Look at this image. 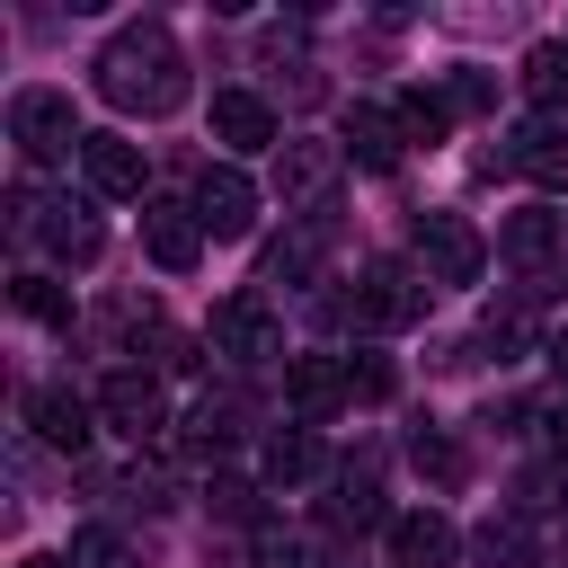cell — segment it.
Here are the masks:
<instances>
[{"label": "cell", "instance_id": "obj_1", "mask_svg": "<svg viewBox=\"0 0 568 568\" xmlns=\"http://www.w3.org/2000/svg\"><path fill=\"white\" fill-rule=\"evenodd\" d=\"M89 71H98V98H106L115 115H178V106H186V53H178V36H169L160 18L115 27Z\"/></svg>", "mask_w": 568, "mask_h": 568}, {"label": "cell", "instance_id": "obj_2", "mask_svg": "<svg viewBox=\"0 0 568 568\" xmlns=\"http://www.w3.org/2000/svg\"><path fill=\"white\" fill-rule=\"evenodd\" d=\"M417 311H426V284H417L408 257H373V266L355 275V293L337 302V320H355V328H373V337H382V328H408Z\"/></svg>", "mask_w": 568, "mask_h": 568}, {"label": "cell", "instance_id": "obj_3", "mask_svg": "<svg viewBox=\"0 0 568 568\" xmlns=\"http://www.w3.org/2000/svg\"><path fill=\"white\" fill-rule=\"evenodd\" d=\"M9 142H18L27 169H53V160H71L89 133L71 124V98H62V89H18V98H9Z\"/></svg>", "mask_w": 568, "mask_h": 568}, {"label": "cell", "instance_id": "obj_4", "mask_svg": "<svg viewBox=\"0 0 568 568\" xmlns=\"http://www.w3.org/2000/svg\"><path fill=\"white\" fill-rule=\"evenodd\" d=\"M417 266H426L435 284H479L488 240H479L462 213H417Z\"/></svg>", "mask_w": 568, "mask_h": 568}, {"label": "cell", "instance_id": "obj_5", "mask_svg": "<svg viewBox=\"0 0 568 568\" xmlns=\"http://www.w3.org/2000/svg\"><path fill=\"white\" fill-rule=\"evenodd\" d=\"M18 231H36L62 266H89V257L106 248V231H98L89 204H36V195H18Z\"/></svg>", "mask_w": 568, "mask_h": 568}, {"label": "cell", "instance_id": "obj_6", "mask_svg": "<svg viewBox=\"0 0 568 568\" xmlns=\"http://www.w3.org/2000/svg\"><path fill=\"white\" fill-rule=\"evenodd\" d=\"M213 346H222L231 364H266V355H284V328H275L266 293H231V302L213 311Z\"/></svg>", "mask_w": 568, "mask_h": 568}, {"label": "cell", "instance_id": "obj_7", "mask_svg": "<svg viewBox=\"0 0 568 568\" xmlns=\"http://www.w3.org/2000/svg\"><path fill=\"white\" fill-rule=\"evenodd\" d=\"M98 417H106L115 435H133V444H142V435H160V426H169V390H160L151 373H133V364H124V373H106V382H98Z\"/></svg>", "mask_w": 568, "mask_h": 568}, {"label": "cell", "instance_id": "obj_8", "mask_svg": "<svg viewBox=\"0 0 568 568\" xmlns=\"http://www.w3.org/2000/svg\"><path fill=\"white\" fill-rule=\"evenodd\" d=\"M195 222L213 231V240H248V222H257V186H248V169H204L195 178Z\"/></svg>", "mask_w": 568, "mask_h": 568}, {"label": "cell", "instance_id": "obj_9", "mask_svg": "<svg viewBox=\"0 0 568 568\" xmlns=\"http://www.w3.org/2000/svg\"><path fill=\"white\" fill-rule=\"evenodd\" d=\"M284 399H293V417H337V408L355 399V364H337V355H293V364H284Z\"/></svg>", "mask_w": 568, "mask_h": 568}, {"label": "cell", "instance_id": "obj_10", "mask_svg": "<svg viewBox=\"0 0 568 568\" xmlns=\"http://www.w3.org/2000/svg\"><path fill=\"white\" fill-rule=\"evenodd\" d=\"M89 417H98V399H80L71 382H36V390H27V426H36V444H53V453H80V444H89Z\"/></svg>", "mask_w": 568, "mask_h": 568}, {"label": "cell", "instance_id": "obj_11", "mask_svg": "<svg viewBox=\"0 0 568 568\" xmlns=\"http://www.w3.org/2000/svg\"><path fill=\"white\" fill-rule=\"evenodd\" d=\"M453 550H462L453 515H435V506L390 515V568H453Z\"/></svg>", "mask_w": 568, "mask_h": 568}, {"label": "cell", "instance_id": "obj_12", "mask_svg": "<svg viewBox=\"0 0 568 568\" xmlns=\"http://www.w3.org/2000/svg\"><path fill=\"white\" fill-rule=\"evenodd\" d=\"M213 142L222 151H284L275 142V106L257 89H213Z\"/></svg>", "mask_w": 568, "mask_h": 568}, {"label": "cell", "instance_id": "obj_13", "mask_svg": "<svg viewBox=\"0 0 568 568\" xmlns=\"http://www.w3.org/2000/svg\"><path fill=\"white\" fill-rule=\"evenodd\" d=\"M80 178H89V195L124 204V195H142V151H133L124 133H89V142H80Z\"/></svg>", "mask_w": 568, "mask_h": 568}, {"label": "cell", "instance_id": "obj_14", "mask_svg": "<svg viewBox=\"0 0 568 568\" xmlns=\"http://www.w3.org/2000/svg\"><path fill=\"white\" fill-rule=\"evenodd\" d=\"M142 248H151L169 275H186V266L204 257V222H195V204H142Z\"/></svg>", "mask_w": 568, "mask_h": 568}, {"label": "cell", "instance_id": "obj_15", "mask_svg": "<svg viewBox=\"0 0 568 568\" xmlns=\"http://www.w3.org/2000/svg\"><path fill=\"white\" fill-rule=\"evenodd\" d=\"M524 178H541V186H559L568 178V115H532L524 133H515V151H506Z\"/></svg>", "mask_w": 568, "mask_h": 568}, {"label": "cell", "instance_id": "obj_16", "mask_svg": "<svg viewBox=\"0 0 568 568\" xmlns=\"http://www.w3.org/2000/svg\"><path fill=\"white\" fill-rule=\"evenodd\" d=\"M328 178H337V151H328V142H284V151H275V195H284V204H311Z\"/></svg>", "mask_w": 568, "mask_h": 568}, {"label": "cell", "instance_id": "obj_17", "mask_svg": "<svg viewBox=\"0 0 568 568\" xmlns=\"http://www.w3.org/2000/svg\"><path fill=\"white\" fill-rule=\"evenodd\" d=\"M311 470H320V435H311V426L266 435V453H257V479H266V488H302Z\"/></svg>", "mask_w": 568, "mask_h": 568}, {"label": "cell", "instance_id": "obj_18", "mask_svg": "<svg viewBox=\"0 0 568 568\" xmlns=\"http://www.w3.org/2000/svg\"><path fill=\"white\" fill-rule=\"evenodd\" d=\"M399 142H408V133H399L390 106H355V115H346V151H355L364 169H399Z\"/></svg>", "mask_w": 568, "mask_h": 568}, {"label": "cell", "instance_id": "obj_19", "mask_svg": "<svg viewBox=\"0 0 568 568\" xmlns=\"http://www.w3.org/2000/svg\"><path fill=\"white\" fill-rule=\"evenodd\" d=\"M559 231H568V222H559L550 204H524V213H506V231H497V248H506L515 266H541V257L559 248Z\"/></svg>", "mask_w": 568, "mask_h": 568}, {"label": "cell", "instance_id": "obj_20", "mask_svg": "<svg viewBox=\"0 0 568 568\" xmlns=\"http://www.w3.org/2000/svg\"><path fill=\"white\" fill-rule=\"evenodd\" d=\"M390 115H399V133H408V142H444L453 98H444V89H399V98H390Z\"/></svg>", "mask_w": 568, "mask_h": 568}, {"label": "cell", "instance_id": "obj_21", "mask_svg": "<svg viewBox=\"0 0 568 568\" xmlns=\"http://www.w3.org/2000/svg\"><path fill=\"white\" fill-rule=\"evenodd\" d=\"M328 524H355V532H364V524H382V488H373V470H364V462H346V470H337Z\"/></svg>", "mask_w": 568, "mask_h": 568}, {"label": "cell", "instance_id": "obj_22", "mask_svg": "<svg viewBox=\"0 0 568 568\" xmlns=\"http://www.w3.org/2000/svg\"><path fill=\"white\" fill-rule=\"evenodd\" d=\"M524 89H532L541 115H559V106H568V44H532V53H524Z\"/></svg>", "mask_w": 568, "mask_h": 568}, {"label": "cell", "instance_id": "obj_23", "mask_svg": "<svg viewBox=\"0 0 568 568\" xmlns=\"http://www.w3.org/2000/svg\"><path fill=\"white\" fill-rule=\"evenodd\" d=\"M479 559L488 568H532V524L524 515H488L479 524Z\"/></svg>", "mask_w": 568, "mask_h": 568}, {"label": "cell", "instance_id": "obj_24", "mask_svg": "<svg viewBox=\"0 0 568 568\" xmlns=\"http://www.w3.org/2000/svg\"><path fill=\"white\" fill-rule=\"evenodd\" d=\"M408 462H417L435 488H462V444H453L444 426H417V435H408Z\"/></svg>", "mask_w": 568, "mask_h": 568}, {"label": "cell", "instance_id": "obj_25", "mask_svg": "<svg viewBox=\"0 0 568 568\" xmlns=\"http://www.w3.org/2000/svg\"><path fill=\"white\" fill-rule=\"evenodd\" d=\"M311 266H320V222H311V231H293V240H275V248H266V284H302V275H311Z\"/></svg>", "mask_w": 568, "mask_h": 568}, {"label": "cell", "instance_id": "obj_26", "mask_svg": "<svg viewBox=\"0 0 568 568\" xmlns=\"http://www.w3.org/2000/svg\"><path fill=\"white\" fill-rule=\"evenodd\" d=\"M18 311L44 320V328H71V293H62L53 275H18Z\"/></svg>", "mask_w": 568, "mask_h": 568}, {"label": "cell", "instance_id": "obj_27", "mask_svg": "<svg viewBox=\"0 0 568 568\" xmlns=\"http://www.w3.org/2000/svg\"><path fill=\"white\" fill-rule=\"evenodd\" d=\"M231 435H240V408H231V399H204V408L186 417V453H222Z\"/></svg>", "mask_w": 568, "mask_h": 568}, {"label": "cell", "instance_id": "obj_28", "mask_svg": "<svg viewBox=\"0 0 568 568\" xmlns=\"http://www.w3.org/2000/svg\"><path fill=\"white\" fill-rule=\"evenodd\" d=\"M444 98H453V115H479V106H488L497 89H488L479 71H453V80H444Z\"/></svg>", "mask_w": 568, "mask_h": 568}, {"label": "cell", "instance_id": "obj_29", "mask_svg": "<svg viewBox=\"0 0 568 568\" xmlns=\"http://www.w3.org/2000/svg\"><path fill=\"white\" fill-rule=\"evenodd\" d=\"M71 568H124L115 532H80V541H71Z\"/></svg>", "mask_w": 568, "mask_h": 568}, {"label": "cell", "instance_id": "obj_30", "mask_svg": "<svg viewBox=\"0 0 568 568\" xmlns=\"http://www.w3.org/2000/svg\"><path fill=\"white\" fill-rule=\"evenodd\" d=\"M382 390H390V364H382V355H373V364H355V399H382Z\"/></svg>", "mask_w": 568, "mask_h": 568}, {"label": "cell", "instance_id": "obj_31", "mask_svg": "<svg viewBox=\"0 0 568 568\" xmlns=\"http://www.w3.org/2000/svg\"><path fill=\"white\" fill-rule=\"evenodd\" d=\"M541 355H550V373L568 382V328H550V346H541Z\"/></svg>", "mask_w": 568, "mask_h": 568}, {"label": "cell", "instance_id": "obj_32", "mask_svg": "<svg viewBox=\"0 0 568 568\" xmlns=\"http://www.w3.org/2000/svg\"><path fill=\"white\" fill-rule=\"evenodd\" d=\"M550 453H559V462H568V408H559V417H550Z\"/></svg>", "mask_w": 568, "mask_h": 568}, {"label": "cell", "instance_id": "obj_33", "mask_svg": "<svg viewBox=\"0 0 568 568\" xmlns=\"http://www.w3.org/2000/svg\"><path fill=\"white\" fill-rule=\"evenodd\" d=\"M18 568H71V559H18Z\"/></svg>", "mask_w": 568, "mask_h": 568}]
</instances>
